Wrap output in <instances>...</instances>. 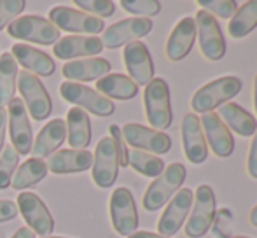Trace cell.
Masks as SVG:
<instances>
[{
    "instance_id": "obj_1",
    "label": "cell",
    "mask_w": 257,
    "mask_h": 238,
    "mask_svg": "<svg viewBox=\"0 0 257 238\" xmlns=\"http://www.w3.org/2000/svg\"><path fill=\"white\" fill-rule=\"evenodd\" d=\"M240 91H241V81L238 77H234V75L219 77L215 81L208 82V84L201 86L194 93L193 100H191V107L198 114L213 112L215 107L227 103Z\"/></svg>"
},
{
    "instance_id": "obj_2",
    "label": "cell",
    "mask_w": 257,
    "mask_h": 238,
    "mask_svg": "<svg viewBox=\"0 0 257 238\" xmlns=\"http://www.w3.org/2000/svg\"><path fill=\"white\" fill-rule=\"evenodd\" d=\"M186 167L182 163H172L163 170L159 177H156L144 194L142 205L147 212H156L180 189L186 180Z\"/></svg>"
},
{
    "instance_id": "obj_3",
    "label": "cell",
    "mask_w": 257,
    "mask_h": 238,
    "mask_svg": "<svg viewBox=\"0 0 257 238\" xmlns=\"http://www.w3.org/2000/svg\"><path fill=\"white\" fill-rule=\"evenodd\" d=\"M144 105H146L147 121L156 132H163L172 126L173 114L170 105V88L165 79L156 77L146 86Z\"/></svg>"
},
{
    "instance_id": "obj_4",
    "label": "cell",
    "mask_w": 257,
    "mask_h": 238,
    "mask_svg": "<svg viewBox=\"0 0 257 238\" xmlns=\"http://www.w3.org/2000/svg\"><path fill=\"white\" fill-rule=\"evenodd\" d=\"M215 219V194L212 187L206 184H200L194 191L193 208L186 222V235L189 238L203 236Z\"/></svg>"
},
{
    "instance_id": "obj_5",
    "label": "cell",
    "mask_w": 257,
    "mask_h": 238,
    "mask_svg": "<svg viewBox=\"0 0 257 238\" xmlns=\"http://www.w3.org/2000/svg\"><path fill=\"white\" fill-rule=\"evenodd\" d=\"M11 37L30 41L35 44L51 46L61 39V34L49 20L41 16H21L7 27Z\"/></svg>"
},
{
    "instance_id": "obj_6",
    "label": "cell",
    "mask_w": 257,
    "mask_h": 238,
    "mask_svg": "<svg viewBox=\"0 0 257 238\" xmlns=\"http://www.w3.org/2000/svg\"><path fill=\"white\" fill-rule=\"evenodd\" d=\"M60 95L63 96V100L77 105L79 109H86L88 112L100 117L110 116L115 110V105L110 98L100 95V93H96L95 89L88 88V86L79 84V82L65 81L60 86Z\"/></svg>"
},
{
    "instance_id": "obj_7",
    "label": "cell",
    "mask_w": 257,
    "mask_h": 238,
    "mask_svg": "<svg viewBox=\"0 0 257 238\" xmlns=\"http://www.w3.org/2000/svg\"><path fill=\"white\" fill-rule=\"evenodd\" d=\"M18 77H20L18 79V88H20V93L23 96V102L27 103V109L30 110V116L35 121H44L53 110L51 96H49L48 89L44 88L41 79H37L34 74L27 70L20 72Z\"/></svg>"
},
{
    "instance_id": "obj_8",
    "label": "cell",
    "mask_w": 257,
    "mask_h": 238,
    "mask_svg": "<svg viewBox=\"0 0 257 238\" xmlns=\"http://www.w3.org/2000/svg\"><path fill=\"white\" fill-rule=\"evenodd\" d=\"M110 221L114 229L122 236H130L139 228V212L133 194L126 187L114 189L110 196Z\"/></svg>"
},
{
    "instance_id": "obj_9",
    "label": "cell",
    "mask_w": 257,
    "mask_h": 238,
    "mask_svg": "<svg viewBox=\"0 0 257 238\" xmlns=\"http://www.w3.org/2000/svg\"><path fill=\"white\" fill-rule=\"evenodd\" d=\"M194 23H196V37L200 41V49L203 56L210 61H219L226 55V41H224L217 20L212 14L200 9L194 18Z\"/></svg>"
},
{
    "instance_id": "obj_10",
    "label": "cell",
    "mask_w": 257,
    "mask_h": 238,
    "mask_svg": "<svg viewBox=\"0 0 257 238\" xmlns=\"http://www.w3.org/2000/svg\"><path fill=\"white\" fill-rule=\"evenodd\" d=\"M122 139L133 149L144 151L149 154H166L172 149V139L166 133L156 132L153 128L137 125V123H128L121 130Z\"/></svg>"
},
{
    "instance_id": "obj_11",
    "label": "cell",
    "mask_w": 257,
    "mask_h": 238,
    "mask_svg": "<svg viewBox=\"0 0 257 238\" xmlns=\"http://www.w3.org/2000/svg\"><path fill=\"white\" fill-rule=\"evenodd\" d=\"M49 21L58 30L74 32V34L96 35L103 30V21L100 18L70 7H54L49 11Z\"/></svg>"
},
{
    "instance_id": "obj_12",
    "label": "cell",
    "mask_w": 257,
    "mask_h": 238,
    "mask_svg": "<svg viewBox=\"0 0 257 238\" xmlns=\"http://www.w3.org/2000/svg\"><path fill=\"white\" fill-rule=\"evenodd\" d=\"M151 30H153V21L147 18H128V20H121L108 27L100 41L103 48L117 49L121 46H128L130 42H135L137 39L147 35Z\"/></svg>"
},
{
    "instance_id": "obj_13",
    "label": "cell",
    "mask_w": 257,
    "mask_h": 238,
    "mask_svg": "<svg viewBox=\"0 0 257 238\" xmlns=\"http://www.w3.org/2000/svg\"><path fill=\"white\" fill-rule=\"evenodd\" d=\"M193 198L194 193L189 187L177 191L175 196L170 200V203L166 205L165 212L158 221V233L161 236H172L182 228L184 221H187V215L193 207Z\"/></svg>"
},
{
    "instance_id": "obj_14",
    "label": "cell",
    "mask_w": 257,
    "mask_h": 238,
    "mask_svg": "<svg viewBox=\"0 0 257 238\" xmlns=\"http://www.w3.org/2000/svg\"><path fill=\"white\" fill-rule=\"evenodd\" d=\"M93 180L98 187H110L117 179L119 156L117 147L110 137H103L98 142L93 156Z\"/></svg>"
},
{
    "instance_id": "obj_15",
    "label": "cell",
    "mask_w": 257,
    "mask_h": 238,
    "mask_svg": "<svg viewBox=\"0 0 257 238\" xmlns=\"http://www.w3.org/2000/svg\"><path fill=\"white\" fill-rule=\"evenodd\" d=\"M18 210L34 233L42 236H49V233H53L54 219L51 212L35 193H21L18 196Z\"/></svg>"
},
{
    "instance_id": "obj_16",
    "label": "cell",
    "mask_w": 257,
    "mask_h": 238,
    "mask_svg": "<svg viewBox=\"0 0 257 238\" xmlns=\"http://www.w3.org/2000/svg\"><path fill=\"white\" fill-rule=\"evenodd\" d=\"M7 123L13 147L18 154H28L32 151V126L28 121V110L21 98H13L7 109Z\"/></svg>"
},
{
    "instance_id": "obj_17",
    "label": "cell",
    "mask_w": 257,
    "mask_h": 238,
    "mask_svg": "<svg viewBox=\"0 0 257 238\" xmlns=\"http://www.w3.org/2000/svg\"><path fill=\"white\" fill-rule=\"evenodd\" d=\"M122 60H124V67L128 68L130 79L137 86H147L154 79L153 58L144 42H130L122 51Z\"/></svg>"
},
{
    "instance_id": "obj_18",
    "label": "cell",
    "mask_w": 257,
    "mask_h": 238,
    "mask_svg": "<svg viewBox=\"0 0 257 238\" xmlns=\"http://www.w3.org/2000/svg\"><path fill=\"white\" fill-rule=\"evenodd\" d=\"M201 128H203L205 140L208 142L210 149L219 158H227L234 151V140L229 128L222 123V119L217 116V112L201 114Z\"/></svg>"
},
{
    "instance_id": "obj_19",
    "label": "cell",
    "mask_w": 257,
    "mask_h": 238,
    "mask_svg": "<svg viewBox=\"0 0 257 238\" xmlns=\"http://www.w3.org/2000/svg\"><path fill=\"white\" fill-rule=\"evenodd\" d=\"M182 144H184V154L187 161L193 165L205 163L208 156V146L203 135L200 117L196 114H187L182 121Z\"/></svg>"
},
{
    "instance_id": "obj_20",
    "label": "cell",
    "mask_w": 257,
    "mask_h": 238,
    "mask_svg": "<svg viewBox=\"0 0 257 238\" xmlns=\"http://www.w3.org/2000/svg\"><path fill=\"white\" fill-rule=\"evenodd\" d=\"M196 41V23L194 18L186 16L175 25L166 42V56L172 61L184 60L191 53Z\"/></svg>"
},
{
    "instance_id": "obj_21",
    "label": "cell",
    "mask_w": 257,
    "mask_h": 238,
    "mask_svg": "<svg viewBox=\"0 0 257 238\" xmlns=\"http://www.w3.org/2000/svg\"><path fill=\"white\" fill-rule=\"evenodd\" d=\"M103 49L100 37H86V35H68L61 37L54 44L53 51L60 60H74L79 56H95Z\"/></svg>"
},
{
    "instance_id": "obj_22",
    "label": "cell",
    "mask_w": 257,
    "mask_h": 238,
    "mask_svg": "<svg viewBox=\"0 0 257 238\" xmlns=\"http://www.w3.org/2000/svg\"><path fill=\"white\" fill-rule=\"evenodd\" d=\"M46 165H48V170H51L53 174H79V172H86L93 167V154L86 149L58 151L49 156V161Z\"/></svg>"
},
{
    "instance_id": "obj_23",
    "label": "cell",
    "mask_w": 257,
    "mask_h": 238,
    "mask_svg": "<svg viewBox=\"0 0 257 238\" xmlns=\"http://www.w3.org/2000/svg\"><path fill=\"white\" fill-rule=\"evenodd\" d=\"M65 137H67V125H65L63 119H53L49 121L44 128L39 132L35 142L32 144V154L34 158H42L51 156L54 151L65 142Z\"/></svg>"
},
{
    "instance_id": "obj_24",
    "label": "cell",
    "mask_w": 257,
    "mask_h": 238,
    "mask_svg": "<svg viewBox=\"0 0 257 238\" xmlns=\"http://www.w3.org/2000/svg\"><path fill=\"white\" fill-rule=\"evenodd\" d=\"M13 58H16V61L20 65H23L27 72H34L37 75H42V77H49L53 75L54 68V61L51 56H48L46 53L39 51V49L32 48V46L27 44H14L13 46Z\"/></svg>"
},
{
    "instance_id": "obj_25",
    "label": "cell",
    "mask_w": 257,
    "mask_h": 238,
    "mask_svg": "<svg viewBox=\"0 0 257 238\" xmlns=\"http://www.w3.org/2000/svg\"><path fill=\"white\" fill-rule=\"evenodd\" d=\"M67 140L72 149L84 151L91 142V121L86 110L72 107L67 112Z\"/></svg>"
},
{
    "instance_id": "obj_26",
    "label": "cell",
    "mask_w": 257,
    "mask_h": 238,
    "mask_svg": "<svg viewBox=\"0 0 257 238\" xmlns=\"http://www.w3.org/2000/svg\"><path fill=\"white\" fill-rule=\"evenodd\" d=\"M227 128L233 130L240 137H252L257 132V121L250 112L234 102H227L219 107L217 114Z\"/></svg>"
},
{
    "instance_id": "obj_27",
    "label": "cell",
    "mask_w": 257,
    "mask_h": 238,
    "mask_svg": "<svg viewBox=\"0 0 257 238\" xmlns=\"http://www.w3.org/2000/svg\"><path fill=\"white\" fill-rule=\"evenodd\" d=\"M63 75L74 81H95L102 79L110 72V63L103 58H88V60H72L63 65Z\"/></svg>"
},
{
    "instance_id": "obj_28",
    "label": "cell",
    "mask_w": 257,
    "mask_h": 238,
    "mask_svg": "<svg viewBox=\"0 0 257 238\" xmlns=\"http://www.w3.org/2000/svg\"><path fill=\"white\" fill-rule=\"evenodd\" d=\"M96 89L100 91V95L103 93V96H110L115 100H132L139 93V86L122 74H110L96 81Z\"/></svg>"
},
{
    "instance_id": "obj_29",
    "label": "cell",
    "mask_w": 257,
    "mask_h": 238,
    "mask_svg": "<svg viewBox=\"0 0 257 238\" xmlns=\"http://www.w3.org/2000/svg\"><path fill=\"white\" fill-rule=\"evenodd\" d=\"M257 27V0L245 2L236 9L233 20L227 25V34L233 39H243Z\"/></svg>"
},
{
    "instance_id": "obj_30",
    "label": "cell",
    "mask_w": 257,
    "mask_h": 238,
    "mask_svg": "<svg viewBox=\"0 0 257 238\" xmlns=\"http://www.w3.org/2000/svg\"><path fill=\"white\" fill-rule=\"evenodd\" d=\"M46 175H48V165H46V161L39 160V158H30V160H27L18 168L11 186L14 189H25V187L39 184Z\"/></svg>"
},
{
    "instance_id": "obj_31",
    "label": "cell",
    "mask_w": 257,
    "mask_h": 238,
    "mask_svg": "<svg viewBox=\"0 0 257 238\" xmlns=\"http://www.w3.org/2000/svg\"><path fill=\"white\" fill-rule=\"evenodd\" d=\"M18 65L11 53L0 56V107H6L14 98Z\"/></svg>"
},
{
    "instance_id": "obj_32",
    "label": "cell",
    "mask_w": 257,
    "mask_h": 238,
    "mask_svg": "<svg viewBox=\"0 0 257 238\" xmlns=\"http://www.w3.org/2000/svg\"><path fill=\"white\" fill-rule=\"evenodd\" d=\"M128 165L139 174L146 177H159L165 170V163L158 156L149 153H144L139 149L128 151Z\"/></svg>"
},
{
    "instance_id": "obj_33",
    "label": "cell",
    "mask_w": 257,
    "mask_h": 238,
    "mask_svg": "<svg viewBox=\"0 0 257 238\" xmlns=\"http://www.w3.org/2000/svg\"><path fill=\"white\" fill-rule=\"evenodd\" d=\"M18 165H20V154L13 146H7L0 156V189H7L11 186Z\"/></svg>"
},
{
    "instance_id": "obj_34",
    "label": "cell",
    "mask_w": 257,
    "mask_h": 238,
    "mask_svg": "<svg viewBox=\"0 0 257 238\" xmlns=\"http://www.w3.org/2000/svg\"><path fill=\"white\" fill-rule=\"evenodd\" d=\"M121 7L126 13L147 18V20H149V16H156L161 11V4L158 0H122Z\"/></svg>"
},
{
    "instance_id": "obj_35",
    "label": "cell",
    "mask_w": 257,
    "mask_h": 238,
    "mask_svg": "<svg viewBox=\"0 0 257 238\" xmlns=\"http://www.w3.org/2000/svg\"><path fill=\"white\" fill-rule=\"evenodd\" d=\"M198 6L201 7V11L208 14H215V16L227 20V18L234 16L238 6L234 0H198Z\"/></svg>"
},
{
    "instance_id": "obj_36",
    "label": "cell",
    "mask_w": 257,
    "mask_h": 238,
    "mask_svg": "<svg viewBox=\"0 0 257 238\" xmlns=\"http://www.w3.org/2000/svg\"><path fill=\"white\" fill-rule=\"evenodd\" d=\"M25 0H0V30L4 27H9L16 16H20L25 11Z\"/></svg>"
},
{
    "instance_id": "obj_37",
    "label": "cell",
    "mask_w": 257,
    "mask_h": 238,
    "mask_svg": "<svg viewBox=\"0 0 257 238\" xmlns=\"http://www.w3.org/2000/svg\"><path fill=\"white\" fill-rule=\"evenodd\" d=\"M75 6L84 9V13L96 14L100 18H108L114 14L115 11V4L110 0H75Z\"/></svg>"
},
{
    "instance_id": "obj_38",
    "label": "cell",
    "mask_w": 257,
    "mask_h": 238,
    "mask_svg": "<svg viewBox=\"0 0 257 238\" xmlns=\"http://www.w3.org/2000/svg\"><path fill=\"white\" fill-rule=\"evenodd\" d=\"M110 132V139L114 140L115 147H117V156H119V167H128V149H126V142L122 139L121 128L115 125H112L108 128Z\"/></svg>"
},
{
    "instance_id": "obj_39",
    "label": "cell",
    "mask_w": 257,
    "mask_h": 238,
    "mask_svg": "<svg viewBox=\"0 0 257 238\" xmlns=\"http://www.w3.org/2000/svg\"><path fill=\"white\" fill-rule=\"evenodd\" d=\"M18 205L11 200H0V222L11 221L18 215Z\"/></svg>"
},
{
    "instance_id": "obj_40",
    "label": "cell",
    "mask_w": 257,
    "mask_h": 238,
    "mask_svg": "<svg viewBox=\"0 0 257 238\" xmlns=\"http://www.w3.org/2000/svg\"><path fill=\"white\" fill-rule=\"evenodd\" d=\"M247 170L252 179H257V132L254 133V140H252L250 151H248Z\"/></svg>"
},
{
    "instance_id": "obj_41",
    "label": "cell",
    "mask_w": 257,
    "mask_h": 238,
    "mask_svg": "<svg viewBox=\"0 0 257 238\" xmlns=\"http://www.w3.org/2000/svg\"><path fill=\"white\" fill-rule=\"evenodd\" d=\"M6 128H7V110L0 107V153H2L4 142H6Z\"/></svg>"
},
{
    "instance_id": "obj_42",
    "label": "cell",
    "mask_w": 257,
    "mask_h": 238,
    "mask_svg": "<svg viewBox=\"0 0 257 238\" xmlns=\"http://www.w3.org/2000/svg\"><path fill=\"white\" fill-rule=\"evenodd\" d=\"M11 238H35V233L32 231L30 228H27V226H23V228H20L16 233H14Z\"/></svg>"
},
{
    "instance_id": "obj_43",
    "label": "cell",
    "mask_w": 257,
    "mask_h": 238,
    "mask_svg": "<svg viewBox=\"0 0 257 238\" xmlns=\"http://www.w3.org/2000/svg\"><path fill=\"white\" fill-rule=\"evenodd\" d=\"M126 238H168V236H161V235H158V233H151V231H135L133 235H130Z\"/></svg>"
},
{
    "instance_id": "obj_44",
    "label": "cell",
    "mask_w": 257,
    "mask_h": 238,
    "mask_svg": "<svg viewBox=\"0 0 257 238\" xmlns=\"http://www.w3.org/2000/svg\"><path fill=\"white\" fill-rule=\"evenodd\" d=\"M250 224L254 226V228H257V205L252 208V212H250Z\"/></svg>"
},
{
    "instance_id": "obj_45",
    "label": "cell",
    "mask_w": 257,
    "mask_h": 238,
    "mask_svg": "<svg viewBox=\"0 0 257 238\" xmlns=\"http://www.w3.org/2000/svg\"><path fill=\"white\" fill-rule=\"evenodd\" d=\"M254 105H255V114H257V75L254 81Z\"/></svg>"
},
{
    "instance_id": "obj_46",
    "label": "cell",
    "mask_w": 257,
    "mask_h": 238,
    "mask_svg": "<svg viewBox=\"0 0 257 238\" xmlns=\"http://www.w3.org/2000/svg\"><path fill=\"white\" fill-rule=\"evenodd\" d=\"M42 238H65V236H42Z\"/></svg>"
},
{
    "instance_id": "obj_47",
    "label": "cell",
    "mask_w": 257,
    "mask_h": 238,
    "mask_svg": "<svg viewBox=\"0 0 257 238\" xmlns=\"http://www.w3.org/2000/svg\"><path fill=\"white\" fill-rule=\"evenodd\" d=\"M233 238H247V236H233Z\"/></svg>"
}]
</instances>
